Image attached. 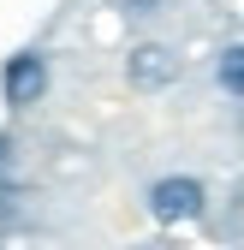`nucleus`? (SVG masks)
<instances>
[{
  "label": "nucleus",
  "instance_id": "obj_1",
  "mask_svg": "<svg viewBox=\"0 0 244 250\" xmlns=\"http://www.w3.org/2000/svg\"><path fill=\"white\" fill-rule=\"evenodd\" d=\"M42 96H48V54L42 48H18L6 66H0V102H6L12 113H24Z\"/></svg>",
  "mask_w": 244,
  "mask_h": 250
},
{
  "label": "nucleus",
  "instance_id": "obj_6",
  "mask_svg": "<svg viewBox=\"0 0 244 250\" xmlns=\"http://www.w3.org/2000/svg\"><path fill=\"white\" fill-rule=\"evenodd\" d=\"M155 6H161V0H119V12H125V18H149Z\"/></svg>",
  "mask_w": 244,
  "mask_h": 250
},
{
  "label": "nucleus",
  "instance_id": "obj_3",
  "mask_svg": "<svg viewBox=\"0 0 244 250\" xmlns=\"http://www.w3.org/2000/svg\"><path fill=\"white\" fill-rule=\"evenodd\" d=\"M125 83L143 89V96L173 89V83H179V54H173L167 42H137V48L125 54Z\"/></svg>",
  "mask_w": 244,
  "mask_h": 250
},
{
  "label": "nucleus",
  "instance_id": "obj_2",
  "mask_svg": "<svg viewBox=\"0 0 244 250\" xmlns=\"http://www.w3.org/2000/svg\"><path fill=\"white\" fill-rule=\"evenodd\" d=\"M203 203H208V191H203L191 173H173V179H155V185H149V214H155L161 227H185V221H197Z\"/></svg>",
  "mask_w": 244,
  "mask_h": 250
},
{
  "label": "nucleus",
  "instance_id": "obj_5",
  "mask_svg": "<svg viewBox=\"0 0 244 250\" xmlns=\"http://www.w3.org/2000/svg\"><path fill=\"white\" fill-rule=\"evenodd\" d=\"M6 203H12V137L0 131V214H6Z\"/></svg>",
  "mask_w": 244,
  "mask_h": 250
},
{
  "label": "nucleus",
  "instance_id": "obj_4",
  "mask_svg": "<svg viewBox=\"0 0 244 250\" xmlns=\"http://www.w3.org/2000/svg\"><path fill=\"white\" fill-rule=\"evenodd\" d=\"M215 83L226 89V96H238V102H244V42H232V48L215 60Z\"/></svg>",
  "mask_w": 244,
  "mask_h": 250
}]
</instances>
